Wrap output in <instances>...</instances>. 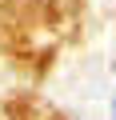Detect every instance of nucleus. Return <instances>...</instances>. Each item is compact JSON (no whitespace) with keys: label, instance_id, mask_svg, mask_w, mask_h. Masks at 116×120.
Listing matches in <instances>:
<instances>
[{"label":"nucleus","instance_id":"nucleus-1","mask_svg":"<svg viewBox=\"0 0 116 120\" xmlns=\"http://www.w3.org/2000/svg\"><path fill=\"white\" fill-rule=\"evenodd\" d=\"M112 108H116V104H112Z\"/></svg>","mask_w":116,"mask_h":120}]
</instances>
